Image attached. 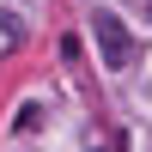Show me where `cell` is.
<instances>
[{
	"label": "cell",
	"instance_id": "1",
	"mask_svg": "<svg viewBox=\"0 0 152 152\" xmlns=\"http://www.w3.org/2000/svg\"><path fill=\"white\" fill-rule=\"evenodd\" d=\"M91 31H97V49H104V67H134V55H140V43H134V31L116 18V12H97L91 18Z\"/></svg>",
	"mask_w": 152,
	"mask_h": 152
}]
</instances>
